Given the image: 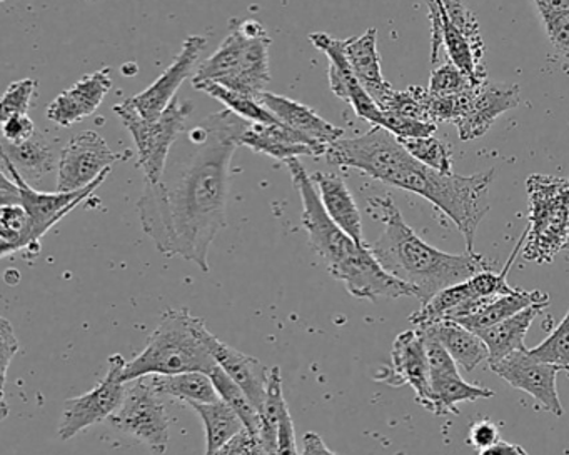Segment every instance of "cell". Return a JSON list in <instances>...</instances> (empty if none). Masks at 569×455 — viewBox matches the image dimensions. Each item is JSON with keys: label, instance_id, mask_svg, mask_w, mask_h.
I'll return each instance as SVG.
<instances>
[{"label": "cell", "instance_id": "obj_1", "mask_svg": "<svg viewBox=\"0 0 569 455\" xmlns=\"http://www.w3.org/2000/svg\"><path fill=\"white\" fill-rule=\"evenodd\" d=\"M249 125L228 109L208 115L189 132L194 152L174 181L146 182L138 214L161 254L179 255L209 272V249L226 228L232 155Z\"/></svg>", "mask_w": 569, "mask_h": 455}, {"label": "cell", "instance_id": "obj_2", "mask_svg": "<svg viewBox=\"0 0 569 455\" xmlns=\"http://www.w3.org/2000/svg\"><path fill=\"white\" fill-rule=\"evenodd\" d=\"M368 211L385 224L378 241L368 244L369 251L388 274L409 285L422 304L438 292L491 269L482 255L448 254L422 241L409 228L392 199L369 198Z\"/></svg>", "mask_w": 569, "mask_h": 455}, {"label": "cell", "instance_id": "obj_3", "mask_svg": "<svg viewBox=\"0 0 569 455\" xmlns=\"http://www.w3.org/2000/svg\"><path fill=\"white\" fill-rule=\"evenodd\" d=\"M286 165L301 195V221L302 228L308 232L309 245L325 262L329 274L336 281L342 282L346 291L356 299L372 302L378 299H416V292L409 285L392 277L381 267L368 244H358L329 218L315 182L299 159H291Z\"/></svg>", "mask_w": 569, "mask_h": 455}, {"label": "cell", "instance_id": "obj_4", "mask_svg": "<svg viewBox=\"0 0 569 455\" xmlns=\"http://www.w3.org/2000/svg\"><path fill=\"white\" fill-rule=\"evenodd\" d=\"M212 335L204 318L196 317L189 309H168L144 351L126 365L122 378L128 384L148 375L209 374L218 367L211 351Z\"/></svg>", "mask_w": 569, "mask_h": 455}, {"label": "cell", "instance_id": "obj_5", "mask_svg": "<svg viewBox=\"0 0 569 455\" xmlns=\"http://www.w3.org/2000/svg\"><path fill=\"white\" fill-rule=\"evenodd\" d=\"M495 175V169L472 175L441 174L415 161L406 169L399 189L431 202L461 232L466 252L476 254V231L488 214L489 188Z\"/></svg>", "mask_w": 569, "mask_h": 455}, {"label": "cell", "instance_id": "obj_6", "mask_svg": "<svg viewBox=\"0 0 569 455\" xmlns=\"http://www.w3.org/2000/svg\"><path fill=\"white\" fill-rule=\"evenodd\" d=\"M268 31L256 21H232L218 51L192 75V85L214 82L231 91L259 98L271 82Z\"/></svg>", "mask_w": 569, "mask_h": 455}, {"label": "cell", "instance_id": "obj_7", "mask_svg": "<svg viewBox=\"0 0 569 455\" xmlns=\"http://www.w3.org/2000/svg\"><path fill=\"white\" fill-rule=\"evenodd\" d=\"M526 191L531 211L522 255L526 261L551 262L569 237V178L532 174Z\"/></svg>", "mask_w": 569, "mask_h": 455}, {"label": "cell", "instance_id": "obj_8", "mask_svg": "<svg viewBox=\"0 0 569 455\" xmlns=\"http://www.w3.org/2000/svg\"><path fill=\"white\" fill-rule=\"evenodd\" d=\"M192 109L194 105L191 101L174 99L161 115L146 119L129 104L128 99L116 105V114L128 129L138 149V168L144 172L148 184H158L164 178L172 145L184 131Z\"/></svg>", "mask_w": 569, "mask_h": 455}, {"label": "cell", "instance_id": "obj_9", "mask_svg": "<svg viewBox=\"0 0 569 455\" xmlns=\"http://www.w3.org/2000/svg\"><path fill=\"white\" fill-rule=\"evenodd\" d=\"M109 422L116 431L141 442L154 454L168 451L171 417L148 377L128 382L124 402Z\"/></svg>", "mask_w": 569, "mask_h": 455}, {"label": "cell", "instance_id": "obj_10", "mask_svg": "<svg viewBox=\"0 0 569 455\" xmlns=\"http://www.w3.org/2000/svg\"><path fill=\"white\" fill-rule=\"evenodd\" d=\"M108 364V374L99 382L98 387L64 402V411L59 422L61 441H71L91 425L109 421L121 407L128 391V384L122 378L128 361L121 354H114L109 357Z\"/></svg>", "mask_w": 569, "mask_h": 455}, {"label": "cell", "instance_id": "obj_11", "mask_svg": "<svg viewBox=\"0 0 569 455\" xmlns=\"http://www.w3.org/2000/svg\"><path fill=\"white\" fill-rule=\"evenodd\" d=\"M519 98L521 92L518 85L489 81L472 85L468 91L456 95L458 114L452 125L458 129L459 139L469 142L482 138L499 115L518 108Z\"/></svg>", "mask_w": 569, "mask_h": 455}, {"label": "cell", "instance_id": "obj_12", "mask_svg": "<svg viewBox=\"0 0 569 455\" xmlns=\"http://www.w3.org/2000/svg\"><path fill=\"white\" fill-rule=\"evenodd\" d=\"M122 155L94 131L76 135L62 149L58 164V192H76L98 181Z\"/></svg>", "mask_w": 569, "mask_h": 455}, {"label": "cell", "instance_id": "obj_13", "mask_svg": "<svg viewBox=\"0 0 569 455\" xmlns=\"http://www.w3.org/2000/svg\"><path fill=\"white\" fill-rule=\"evenodd\" d=\"M489 368L511 387L531 395L545 411L551 412L556 417L565 415L556 387V377L562 372L558 365L539 361L525 348L512 352L502 361L489 364Z\"/></svg>", "mask_w": 569, "mask_h": 455}, {"label": "cell", "instance_id": "obj_14", "mask_svg": "<svg viewBox=\"0 0 569 455\" xmlns=\"http://www.w3.org/2000/svg\"><path fill=\"white\" fill-rule=\"evenodd\" d=\"M309 42L328 58V81L332 94L345 101L346 104L351 105L352 111L362 121L369 122L372 125H381L382 128V124H385V112L372 101L371 95L365 91L361 82L358 81L355 72H352L351 64H349L348 58H346L345 39L332 38V36L326 34V32H312L309 36Z\"/></svg>", "mask_w": 569, "mask_h": 455}, {"label": "cell", "instance_id": "obj_15", "mask_svg": "<svg viewBox=\"0 0 569 455\" xmlns=\"http://www.w3.org/2000/svg\"><path fill=\"white\" fill-rule=\"evenodd\" d=\"M2 171L18 182L19 189H21V204L24 205L28 214L31 215L32 231H34V242L39 245L41 239L54 228L58 222H61L66 215L71 214L82 201L91 198L102 182L108 179L111 174V169L104 172L98 181L92 182L88 188L82 191L76 192H39L32 189L28 184L24 178L16 171L14 165L2 158Z\"/></svg>", "mask_w": 569, "mask_h": 455}, {"label": "cell", "instance_id": "obj_16", "mask_svg": "<svg viewBox=\"0 0 569 455\" xmlns=\"http://www.w3.org/2000/svg\"><path fill=\"white\" fill-rule=\"evenodd\" d=\"M391 367L382 368L376 381L386 382L392 387L409 385L415 391L416 401L432 412L431 372H429L426 338L419 328L401 332L392 344Z\"/></svg>", "mask_w": 569, "mask_h": 455}, {"label": "cell", "instance_id": "obj_17", "mask_svg": "<svg viewBox=\"0 0 569 455\" xmlns=\"http://www.w3.org/2000/svg\"><path fill=\"white\" fill-rule=\"evenodd\" d=\"M206 46H208V39L204 36H189L172 64L141 94L129 98V104L142 118L156 119L161 115L174 101L182 82L194 72Z\"/></svg>", "mask_w": 569, "mask_h": 455}, {"label": "cell", "instance_id": "obj_18", "mask_svg": "<svg viewBox=\"0 0 569 455\" xmlns=\"http://www.w3.org/2000/svg\"><path fill=\"white\" fill-rule=\"evenodd\" d=\"M431 21V64H438L439 51L446 48L449 62L461 69L472 82L481 84L488 81V71L482 64L485 49L472 44L446 14L442 0H425Z\"/></svg>", "mask_w": 569, "mask_h": 455}, {"label": "cell", "instance_id": "obj_19", "mask_svg": "<svg viewBox=\"0 0 569 455\" xmlns=\"http://www.w3.org/2000/svg\"><path fill=\"white\" fill-rule=\"evenodd\" d=\"M112 88L111 68H102L84 75L72 88L66 89L49 104V121L59 128L79 124L101 108Z\"/></svg>", "mask_w": 569, "mask_h": 455}, {"label": "cell", "instance_id": "obj_20", "mask_svg": "<svg viewBox=\"0 0 569 455\" xmlns=\"http://www.w3.org/2000/svg\"><path fill=\"white\" fill-rule=\"evenodd\" d=\"M241 145L258 152V154H264L282 162L302 158V155L321 158L329 149L286 128L281 122L279 124L249 125L248 131L242 134Z\"/></svg>", "mask_w": 569, "mask_h": 455}, {"label": "cell", "instance_id": "obj_21", "mask_svg": "<svg viewBox=\"0 0 569 455\" xmlns=\"http://www.w3.org/2000/svg\"><path fill=\"white\" fill-rule=\"evenodd\" d=\"M345 52L356 78L382 111V108L395 94V89L382 75L381 55L378 51V31L371 28L359 38L345 39Z\"/></svg>", "mask_w": 569, "mask_h": 455}, {"label": "cell", "instance_id": "obj_22", "mask_svg": "<svg viewBox=\"0 0 569 455\" xmlns=\"http://www.w3.org/2000/svg\"><path fill=\"white\" fill-rule=\"evenodd\" d=\"M259 101L282 125L318 142V144L326 145V148L335 144L345 135V129L336 128L335 124L326 121L318 112L301 102L292 101L284 95L272 94V92L259 95Z\"/></svg>", "mask_w": 569, "mask_h": 455}, {"label": "cell", "instance_id": "obj_23", "mask_svg": "<svg viewBox=\"0 0 569 455\" xmlns=\"http://www.w3.org/2000/svg\"><path fill=\"white\" fill-rule=\"evenodd\" d=\"M211 351L219 367L246 392L252 404L258 407L259 414L264 407L266 395H268L269 372L271 368L262 365L258 358L244 352L236 351L231 345L219 341L216 335L211 338Z\"/></svg>", "mask_w": 569, "mask_h": 455}, {"label": "cell", "instance_id": "obj_24", "mask_svg": "<svg viewBox=\"0 0 569 455\" xmlns=\"http://www.w3.org/2000/svg\"><path fill=\"white\" fill-rule=\"evenodd\" d=\"M311 179L329 218L358 244L366 245L361 212L345 179L331 172H316Z\"/></svg>", "mask_w": 569, "mask_h": 455}, {"label": "cell", "instance_id": "obj_25", "mask_svg": "<svg viewBox=\"0 0 569 455\" xmlns=\"http://www.w3.org/2000/svg\"><path fill=\"white\" fill-rule=\"evenodd\" d=\"M419 331L435 337L465 372L475 371L481 362L489 358L485 341L476 332L469 331L458 322H436V324L419 328Z\"/></svg>", "mask_w": 569, "mask_h": 455}, {"label": "cell", "instance_id": "obj_26", "mask_svg": "<svg viewBox=\"0 0 569 455\" xmlns=\"http://www.w3.org/2000/svg\"><path fill=\"white\" fill-rule=\"evenodd\" d=\"M545 305H531L512 317L491 325L485 331L476 332L488 347V364L502 361L516 351H525V337L535 318L545 311Z\"/></svg>", "mask_w": 569, "mask_h": 455}, {"label": "cell", "instance_id": "obj_27", "mask_svg": "<svg viewBox=\"0 0 569 455\" xmlns=\"http://www.w3.org/2000/svg\"><path fill=\"white\" fill-rule=\"evenodd\" d=\"M2 158L8 159L26 181H39L56 168L54 148L39 134L21 144L2 141Z\"/></svg>", "mask_w": 569, "mask_h": 455}, {"label": "cell", "instance_id": "obj_28", "mask_svg": "<svg viewBox=\"0 0 569 455\" xmlns=\"http://www.w3.org/2000/svg\"><path fill=\"white\" fill-rule=\"evenodd\" d=\"M531 305H545V307H548L549 295L541 291L516 289L511 294L499 295V297L492 299L478 314L461 318V321H458V324L465 325V327L472 332L485 331V328L499 324V322L512 317V315L531 307Z\"/></svg>", "mask_w": 569, "mask_h": 455}, {"label": "cell", "instance_id": "obj_29", "mask_svg": "<svg viewBox=\"0 0 569 455\" xmlns=\"http://www.w3.org/2000/svg\"><path fill=\"white\" fill-rule=\"evenodd\" d=\"M189 407L201 417L206 427V454L214 455L222 445L244 431L239 415L222 398L216 402H189Z\"/></svg>", "mask_w": 569, "mask_h": 455}, {"label": "cell", "instance_id": "obj_30", "mask_svg": "<svg viewBox=\"0 0 569 455\" xmlns=\"http://www.w3.org/2000/svg\"><path fill=\"white\" fill-rule=\"evenodd\" d=\"M432 414L449 415L459 414L458 404L461 402H475L479 398H491L495 392L481 385L469 384L458 372L449 374L431 375Z\"/></svg>", "mask_w": 569, "mask_h": 455}, {"label": "cell", "instance_id": "obj_31", "mask_svg": "<svg viewBox=\"0 0 569 455\" xmlns=\"http://www.w3.org/2000/svg\"><path fill=\"white\" fill-rule=\"evenodd\" d=\"M149 384L159 395H169L186 402H216L219 401L214 382L206 372H186L176 375H148Z\"/></svg>", "mask_w": 569, "mask_h": 455}, {"label": "cell", "instance_id": "obj_32", "mask_svg": "<svg viewBox=\"0 0 569 455\" xmlns=\"http://www.w3.org/2000/svg\"><path fill=\"white\" fill-rule=\"evenodd\" d=\"M38 247L34 242L31 215L22 204L0 205V255L16 254Z\"/></svg>", "mask_w": 569, "mask_h": 455}, {"label": "cell", "instance_id": "obj_33", "mask_svg": "<svg viewBox=\"0 0 569 455\" xmlns=\"http://www.w3.org/2000/svg\"><path fill=\"white\" fill-rule=\"evenodd\" d=\"M192 88L196 91L211 95L212 99L224 104L228 111L234 112L236 115L251 122V124H279L278 119L262 105L259 98L231 91V89L222 88V85L214 84V82H202V84H196Z\"/></svg>", "mask_w": 569, "mask_h": 455}, {"label": "cell", "instance_id": "obj_34", "mask_svg": "<svg viewBox=\"0 0 569 455\" xmlns=\"http://www.w3.org/2000/svg\"><path fill=\"white\" fill-rule=\"evenodd\" d=\"M209 377L214 382L219 397H221L226 404L231 405L232 411L239 415L242 424H244L246 431L261 437V414H259L258 407L252 404L251 398L246 395V392L242 391L219 365L209 372Z\"/></svg>", "mask_w": 569, "mask_h": 455}, {"label": "cell", "instance_id": "obj_35", "mask_svg": "<svg viewBox=\"0 0 569 455\" xmlns=\"http://www.w3.org/2000/svg\"><path fill=\"white\" fill-rule=\"evenodd\" d=\"M286 405L288 404L282 395L281 368L274 365L269 372L268 395L264 407L261 408V441L269 455H276L278 452L279 424Z\"/></svg>", "mask_w": 569, "mask_h": 455}, {"label": "cell", "instance_id": "obj_36", "mask_svg": "<svg viewBox=\"0 0 569 455\" xmlns=\"http://www.w3.org/2000/svg\"><path fill=\"white\" fill-rule=\"evenodd\" d=\"M406 151L432 171L452 174V148L449 142L435 138L399 139Z\"/></svg>", "mask_w": 569, "mask_h": 455}, {"label": "cell", "instance_id": "obj_37", "mask_svg": "<svg viewBox=\"0 0 569 455\" xmlns=\"http://www.w3.org/2000/svg\"><path fill=\"white\" fill-rule=\"evenodd\" d=\"M532 357L548 364L558 365L561 371H569V311L558 327L536 347L528 348Z\"/></svg>", "mask_w": 569, "mask_h": 455}, {"label": "cell", "instance_id": "obj_38", "mask_svg": "<svg viewBox=\"0 0 569 455\" xmlns=\"http://www.w3.org/2000/svg\"><path fill=\"white\" fill-rule=\"evenodd\" d=\"M38 91V81L26 78L12 82L0 101V121L14 118V115H28L32 108V99Z\"/></svg>", "mask_w": 569, "mask_h": 455}, {"label": "cell", "instance_id": "obj_39", "mask_svg": "<svg viewBox=\"0 0 569 455\" xmlns=\"http://www.w3.org/2000/svg\"><path fill=\"white\" fill-rule=\"evenodd\" d=\"M472 85H476V82H472L461 69L456 68L452 62L448 61L431 72L428 89L431 94L448 98V95L462 94Z\"/></svg>", "mask_w": 569, "mask_h": 455}, {"label": "cell", "instance_id": "obj_40", "mask_svg": "<svg viewBox=\"0 0 569 455\" xmlns=\"http://www.w3.org/2000/svg\"><path fill=\"white\" fill-rule=\"evenodd\" d=\"M19 341L16 337L14 328L6 318H0V378H2V388H0V407H2V418L8 417V402H6V382H8L9 365L12 358L18 354Z\"/></svg>", "mask_w": 569, "mask_h": 455}, {"label": "cell", "instance_id": "obj_41", "mask_svg": "<svg viewBox=\"0 0 569 455\" xmlns=\"http://www.w3.org/2000/svg\"><path fill=\"white\" fill-rule=\"evenodd\" d=\"M541 21L555 51L569 61V14L541 16Z\"/></svg>", "mask_w": 569, "mask_h": 455}, {"label": "cell", "instance_id": "obj_42", "mask_svg": "<svg viewBox=\"0 0 569 455\" xmlns=\"http://www.w3.org/2000/svg\"><path fill=\"white\" fill-rule=\"evenodd\" d=\"M214 455H269L262 445L261 437L249 431L239 432L228 444L222 445Z\"/></svg>", "mask_w": 569, "mask_h": 455}, {"label": "cell", "instance_id": "obj_43", "mask_svg": "<svg viewBox=\"0 0 569 455\" xmlns=\"http://www.w3.org/2000/svg\"><path fill=\"white\" fill-rule=\"evenodd\" d=\"M38 134L34 122L28 115H14L2 121V139L11 144H21Z\"/></svg>", "mask_w": 569, "mask_h": 455}, {"label": "cell", "instance_id": "obj_44", "mask_svg": "<svg viewBox=\"0 0 569 455\" xmlns=\"http://www.w3.org/2000/svg\"><path fill=\"white\" fill-rule=\"evenodd\" d=\"M499 441H501L499 427L489 418L476 422L469 428L468 444L475 445L479 451H485V448L491 447Z\"/></svg>", "mask_w": 569, "mask_h": 455}, {"label": "cell", "instance_id": "obj_45", "mask_svg": "<svg viewBox=\"0 0 569 455\" xmlns=\"http://www.w3.org/2000/svg\"><path fill=\"white\" fill-rule=\"evenodd\" d=\"M276 455H298L295 421H292L288 405H286L284 411H282L281 424H279L278 452H276Z\"/></svg>", "mask_w": 569, "mask_h": 455}, {"label": "cell", "instance_id": "obj_46", "mask_svg": "<svg viewBox=\"0 0 569 455\" xmlns=\"http://www.w3.org/2000/svg\"><path fill=\"white\" fill-rule=\"evenodd\" d=\"M301 455H339L336 454L335 451L326 445V442L322 441L321 435L316 434V432H308L302 437V452Z\"/></svg>", "mask_w": 569, "mask_h": 455}, {"label": "cell", "instance_id": "obj_47", "mask_svg": "<svg viewBox=\"0 0 569 455\" xmlns=\"http://www.w3.org/2000/svg\"><path fill=\"white\" fill-rule=\"evenodd\" d=\"M541 16H568L569 0H532Z\"/></svg>", "mask_w": 569, "mask_h": 455}, {"label": "cell", "instance_id": "obj_48", "mask_svg": "<svg viewBox=\"0 0 569 455\" xmlns=\"http://www.w3.org/2000/svg\"><path fill=\"white\" fill-rule=\"evenodd\" d=\"M479 455H529L521 445L511 444V442L499 441L491 447L479 452Z\"/></svg>", "mask_w": 569, "mask_h": 455}, {"label": "cell", "instance_id": "obj_49", "mask_svg": "<svg viewBox=\"0 0 569 455\" xmlns=\"http://www.w3.org/2000/svg\"><path fill=\"white\" fill-rule=\"evenodd\" d=\"M566 251H569V237H568V242H566Z\"/></svg>", "mask_w": 569, "mask_h": 455}]
</instances>
